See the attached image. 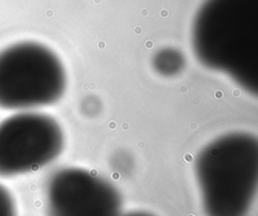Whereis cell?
<instances>
[{
	"mask_svg": "<svg viewBox=\"0 0 258 216\" xmlns=\"http://www.w3.org/2000/svg\"><path fill=\"white\" fill-rule=\"evenodd\" d=\"M154 70L164 77L175 76L184 68V57L175 48L165 47L158 50L153 57Z\"/></svg>",
	"mask_w": 258,
	"mask_h": 216,
	"instance_id": "8992f818",
	"label": "cell"
},
{
	"mask_svg": "<svg viewBox=\"0 0 258 216\" xmlns=\"http://www.w3.org/2000/svg\"><path fill=\"white\" fill-rule=\"evenodd\" d=\"M191 42L199 62L258 91V0H206L196 14Z\"/></svg>",
	"mask_w": 258,
	"mask_h": 216,
	"instance_id": "6da1fadb",
	"label": "cell"
},
{
	"mask_svg": "<svg viewBox=\"0 0 258 216\" xmlns=\"http://www.w3.org/2000/svg\"><path fill=\"white\" fill-rule=\"evenodd\" d=\"M0 216H17L13 198L2 185H0Z\"/></svg>",
	"mask_w": 258,
	"mask_h": 216,
	"instance_id": "52a82bcc",
	"label": "cell"
},
{
	"mask_svg": "<svg viewBox=\"0 0 258 216\" xmlns=\"http://www.w3.org/2000/svg\"><path fill=\"white\" fill-rule=\"evenodd\" d=\"M119 216H155V215L148 212H144V211H132L125 214L121 213Z\"/></svg>",
	"mask_w": 258,
	"mask_h": 216,
	"instance_id": "ba28073f",
	"label": "cell"
},
{
	"mask_svg": "<svg viewBox=\"0 0 258 216\" xmlns=\"http://www.w3.org/2000/svg\"><path fill=\"white\" fill-rule=\"evenodd\" d=\"M66 71L47 46L33 41L0 51V107L30 110L51 105L63 95Z\"/></svg>",
	"mask_w": 258,
	"mask_h": 216,
	"instance_id": "3957f363",
	"label": "cell"
},
{
	"mask_svg": "<svg viewBox=\"0 0 258 216\" xmlns=\"http://www.w3.org/2000/svg\"><path fill=\"white\" fill-rule=\"evenodd\" d=\"M48 216H119L122 197L108 180L82 168L54 172L45 189Z\"/></svg>",
	"mask_w": 258,
	"mask_h": 216,
	"instance_id": "5b68a950",
	"label": "cell"
},
{
	"mask_svg": "<svg viewBox=\"0 0 258 216\" xmlns=\"http://www.w3.org/2000/svg\"><path fill=\"white\" fill-rule=\"evenodd\" d=\"M64 136L49 115L23 111L0 123V177L9 178L41 169L62 151Z\"/></svg>",
	"mask_w": 258,
	"mask_h": 216,
	"instance_id": "277c9868",
	"label": "cell"
},
{
	"mask_svg": "<svg viewBox=\"0 0 258 216\" xmlns=\"http://www.w3.org/2000/svg\"><path fill=\"white\" fill-rule=\"evenodd\" d=\"M195 172L207 216H247L258 187V139L230 132L208 143Z\"/></svg>",
	"mask_w": 258,
	"mask_h": 216,
	"instance_id": "7a4b0ae2",
	"label": "cell"
}]
</instances>
